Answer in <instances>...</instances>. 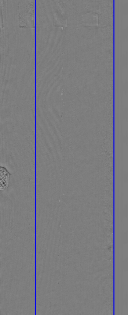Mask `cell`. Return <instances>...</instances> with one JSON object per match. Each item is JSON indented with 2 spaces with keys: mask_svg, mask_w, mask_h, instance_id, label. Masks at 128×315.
Returning <instances> with one entry per match:
<instances>
[{
  "mask_svg": "<svg viewBox=\"0 0 128 315\" xmlns=\"http://www.w3.org/2000/svg\"><path fill=\"white\" fill-rule=\"evenodd\" d=\"M9 175L5 168L0 167V190H3L8 186Z\"/></svg>",
  "mask_w": 128,
  "mask_h": 315,
  "instance_id": "6da1fadb",
  "label": "cell"
}]
</instances>
